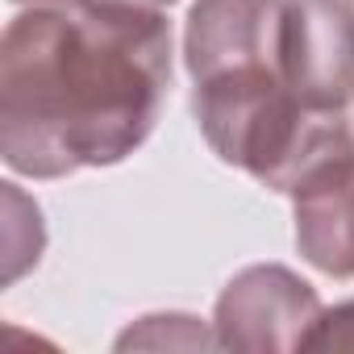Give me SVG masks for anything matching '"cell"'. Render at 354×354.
Listing matches in <instances>:
<instances>
[{"label": "cell", "instance_id": "obj_1", "mask_svg": "<svg viewBox=\"0 0 354 354\" xmlns=\"http://www.w3.org/2000/svg\"><path fill=\"white\" fill-rule=\"evenodd\" d=\"M167 88L171 26L158 9L38 5L0 42V154L34 180L121 162L154 129Z\"/></svg>", "mask_w": 354, "mask_h": 354}, {"label": "cell", "instance_id": "obj_7", "mask_svg": "<svg viewBox=\"0 0 354 354\" xmlns=\"http://www.w3.org/2000/svg\"><path fill=\"white\" fill-rule=\"evenodd\" d=\"M21 5H46V9H96V5H138V9H162L171 0H21Z\"/></svg>", "mask_w": 354, "mask_h": 354}, {"label": "cell", "instance_id": "obj_2", "mask_svg": "<svg viewBox=\"0 0 354 354\" xmlns=\"http://www.w3.org/2000/svg\"><path fill=\"white\" fill-rule=\"evenodd\" d=\"M283 0H196L188 13V71L209 146L263 188L300 192L354 158L342 113L308 109L279 55Z\"/></svg>", "mask_w": 354, "mask_h": 354}, {"label": "cell", "instance_id": "obj_4", "mask_svg": "<svg viewBox=\"0 0 354 354\" xmlns=\"http://www.w3.org/2000/svg\"><path fill=\"white\" fill-rule=\"evenodd\" d=\"M321 304L288 267H250L217 300V342L230 350H304Z\"/></svg>", "mask_w": 354, "mask_h": 354}, {"label": "cell", "instance_id": "obj_3", "mask_svg": "<svg viewBox=\"0 0 354 354\" xmlns=\"http://www.w3.org/2000/svg\"><path fill=\"white\" fill-rule=\"evenodd\" d=\"M279 55L308 109L346 113L354 92V9L346 0H283Z\"/></svg>", "mask_w": 354, "mask_h": 354}, {"label": "cell", "instance_id": "obj_5", "mask_svg": "<svg viewBox=\"0 0 354 354\" xmlns=\"http://www.w3.org/2000/svg\"><path fill=\"white\" fill-rule=\"evenodd\" d=\"M296 196L300 254L325 275H354V158L304 184Z\"/></svg>", "mask_w": 354, "mask_h": 354}, {"label": "cell", "instance_id": "obj_6", "mask_svg": "<svg viewBox=\"0 0 354 354\" xmlns=\"http://www.w3.org/2000/svg\"><path fill=\"white\" fill-rule=\"evenodd\" d=\"M304 350H354V300L321 313L304 337Z\"/></svg>", "mask_w": 354, "mask_h": 354}]
</instances>
